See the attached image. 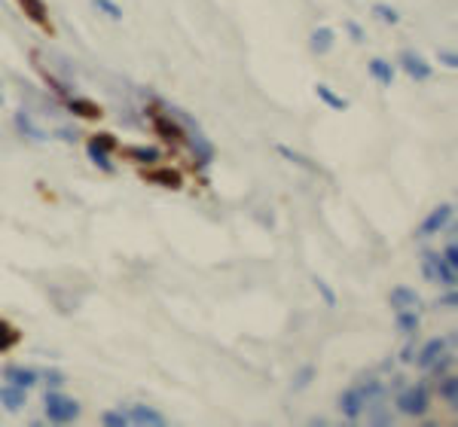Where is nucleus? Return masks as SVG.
<instances>
[{
    "label": "nucleus",
    "instance_id": "19",
    "mask_svg": "<svg viewBox=\"0 0 458 427\" xmlns=\"http://www.w3.org/2000/svg\"><path fill=\"white\" fill-rule=\"evenodd\" d=\"M22 6V16H28L34 25H49V16H46V3L43 0H19Z\"/></svg>",
    "mask_w": 458,
    "mask_h": 427
},
{
    "label": "nucleus",
    "instance_id": "8",
    "mask_svg": "<svg viewBox=\"0 0 458 427\" xmlns=\"http://www.w3.org/2000/svg\"><path fill=\"white\" fill-rule=\"evenodd\" d=\"M340 409H342V415L348 418V421H357V418H361V412L366 409V403H364L361 390H357V384H355V388H348V390H342Z\"/></svg>",
    "mask_w": 458,
    "mask_h": 427
},
{
    "label": "nucleus",
    "instance_id": "34",
    "mask_svg": "<svg viewBox=\"0 0 458 427\" xmlns=\"http://www.w3.org/2000/svg\"><path fill=\"white\" fill-rule=\"evenodd\" d=\"M434 305H437V309H455V305H458L455 287H449V290H446V293H443V296H437V299H434Z\"/></svg>",
    "mask_w": 458,
    "mask_h": 427
},
{
    "label": "nucleus",
    "instance_id": "25",
    "mask_svg": "<svg viewBox=\"0 0 458 427\" xmlns=\"http://www.w3.org/2000/svg\"><path fill=\"white\" fill-rule=\"evenodd\" d=\"M92 6H95L98 12H104L107 19H114V21L123 19V10H119V6L114 3V0H92Z\"/></svg>",
    "mask_w": 458,
    "mask_h": 427
},
{
    "label": "nucleus",
    "instance_id": "33",
    "mask_svg": "<svg viewBox=\"0 0 458 427\" xmlns=\"http://www.w3.org/2000/svg\"><path fill=\"white\" fill-rule=\"evenodd\" d=\"M92 144H98V147H101V149H107V153H110V149H116V138H114V134H107V132H101V134H92Z\"/></svg>",
    "mask_w": 458,
    "mask_h": 427
},
{
    "label": "nucleus",
    "instance_id": "10",
    "mask_svg": "<svg viewBox=\"0 0 458 427\" xmlns=\"http://www.w3.org/2000/svg\"><path fill=\"white\" fill-rule=\"evenodd\" d=\"M0 403H3L10 412L25 409V406H28V390L19 388V384H10V382L0 384Z\"/></svg>",
    "mask_w": 458,
    "mask_h": 427
},
{
    "label": "nucleus",
    "instance_id": "27",
    "mask_svg": "<svg viewBox=\"0 0 458 427\" xmlns=\"http://www.w3.org/2000/svg\"><path fill=\"white\" fill-rule=\"evenodd\" d=\"M312 379H315V366H302L300 373L293 375V384H291V388H293V390H306Z\"/></svg>",
    "mask_w": 458,
    "mask_h": 427
},
{
    "label": "nucleus",
    "instance_id": "21",
    "mask_svg": "<svg viewBox=\"0 0 458 427\" xmlns=\"http://www.w3.org/2000/svg\"><path fill=\"white\" fill-rule=\"evenodd\" d=\"M86 153H89V159L95 162V168H101L104 174H114V171H116V165L110 162V156H107V149H101L98 144H92V140H89V144H86Z\"/></svg>",
    "mask_w": 458,
    "mask_h": 427
},
{
    "label": "nucleus",
    "instance_id": "35",
    "mask_svg": "<svg viewBox=\"0 0 458 427\" xmlns=\"http://www.w3.org/2000/svg\"><path fill=\"white\" fill-rule=\"evenodd\" d=\"M437 256L440 253H421V272H425L428 281H434V266H437Z\"/></svg>",
    "mask_w": 458,
    "mask_h": 427
},
{
    "label": "nucleus",
    "instance_id": "40",
    "mask_svg": "<svg viewBox=\"0 0 458 427\" xmlns=\"http://www.w3.org/2000/svg\"><path fill=\"white\" fill-rule=\"evenodd\" d=\"M400 360H404V363H413L415 360V345H413V342L404 348V351H400Z\"/></svg>",
    "mask_w": 458,
    "mask_h": 427
},
{
    "label": "nucleus",
    "instance_id": "41",
    "mask_svg": "<svg viewBox=\"0 0 458 427\" xmlns=\"http://www.w3.org/2000/svg\"><path fill=\"white\" fill-rule=\"evenodd\" d=\"M59 134H61V140H76V134H74V132H67V128H61Z\"/></svg>",
    "mask_w": 458,
    "mask_h": 427
},
{
    "label": "nucleus",
    "instance_id": "30",
    "mask_svg": "<svg viewBox=\"0 0 458 427\" xmlns=\"http://www.w3.org/2000/svg\"><path fill=\"white\" fill-rule=\"evenodd\" d=\"M394 415L388 412V406H385L382 400H376V406H373V424H391Z\"/></svg>",
    "mask_w": 458,
    "mask_h": 427
},
{
    "label": "nucleus",
    "instance_id": "11",
    "mask_svg": "<svg viewBox=\"0 0 458 427\" xmlns=\"http://www.w3.org/2000/svg\"><path fill=\"white\" fill-rule=\"evenodd\" d=\"M129 418L132 424H150V427H162V424H168V418L162 415V412L156 409H150V406H132L129 409Z\"/></svg>",
    "mask_w": 458,
    "mask_h": 427
},
{
    "label": "nucleus",
    "instance_id": "22",
    "mask_svg": "<svg viewBox=\"0 0 458 427\" xmlns=\"http://www.w3.org/2000/svg\"><path fill=\"white\" fill-rule=\"evenodd\" d=\"M275 149H278V156H281V159L293 162V165H300V168H306V171H318V165H315V162L309 159V156H302L300 149H291V147H287V144H278V147H275Z\"/></svg>",
    "mask_w": 458,
    "mask_h": 427
},
{
    "label": "nucleus",
    "instance_id": "17",
    "mask_svg": "<svg viewBox=\"0 0 458 427\" xmlns=\"http://www.w3.org/2000/svg\"><path fill=\"white\" fill-rule=\"evenodd\" d=\"M366 70H370L373 80H376L379 85H385V89H388V85L394 83V67H391V64L385 61V59H370Z\"/></svg>",
    "mask_w": 458,
    "mask_h": 427
},
{
    "label": "nucleus",
    "instance_id": "16",
    "mask_svg": "<svg viewBox=\"0 0 458 427\" xmlns=\"http://www.w3.org/2000/svg\"><path fill=\"white\" fill-rule=\"evenodd\" d=\"M333 43H336V34H333V28H315L312 31V52L315 55H327L330 49H333Z\"/></svg>",
    "mask_w": 458,
    "mask_h": 427
},
{
    "label": "nucleus",
    "instance_id": "28",
    "mask_svg": "<svg viewBox=\"0 0 458 427\" xmlns=\"http://www.w3.org/2000/svg\"><path fill=\"white\" fill-rule=\"evenodd\" d=\"M16 339H19V333L12 330L10 324H3V320H0V351L12 348V345H16Z\"/></svg>",
    "mask_w": 458,
    "mask_h": 427
},
{
    "label": "nucleus",
    "instance_id": "15",
    "mask_svg": "<svg viewBox=\"0 0 458 427\" xmlns=\"http://www.w3.org/2000/svg\"><path fill=\"white\" fill-rule=\"evenodd\" d=\"M67 110L74 113V116H80V119H98V116H101V107H98L95 101H89V98L67 95Z\"/></svg>",
    "mask_w": 458,
    "mask_h": 427
},
{
    "label": "nucleus",
    "instance_id": "13",
    "mask_svg": "<svg viewBox=\"0 0 458 427\" xmlns=\"http://www.w3.org/2000/svg\"><path fill=\"white\" fill-rule=\"evenodd\" d=\"M388 299H391V305H394L397 311H400V309H413V311L421 309V296L415 293L413 287H394Z\"/></svg>",
    "mask_w": 458,
    "mask_h": 427
},
{
    "label": "nucleus",
    "instance_id": "26",
    "mask_svg": "<svg viewBox=\"0 0 458 427\" xmlns=\"http://www.w3.org/2000/svg\"><path fill=\"white\" fill-rule=\"evenodd\" d=\"M373 16H376L379 21H388V25H397V21H400L397 10H391L388 3H376V6H373Z\"/></svg>",
    "mask_w": 458,
    "mask_h": 427
},
{
    "label": "nucleus",
    "instance_id": "2",
    "mask_svg": "<svg viewBox=\"0 0 458 427\" xmlns=\"http://www.w3.org/2000/svg\"><path fill=\"white\" fill-rule=\"evenodd\" d=\"M431 406V394L425 384H406L397 394V412L400 415H425Z\"/></svg>",
    "mask_w": 458,
    "mask_h": 427
},
{
    "label": "nucleus",
    "instance_id": "9",
    "mask_svg": "<svg viewBox=\"0 0 458 427\" xmlns=\"http://www.w3.org/2000/svg\"><path fill=\"white\" fill-rule=\"evenodd\" d=\"M3 379L10 382V384H19V388L31 390L34 384L40 382V375L34 373L31 366H16V363H12V366H6V369H3Z\"/></svg>",
    "mask_w": 458,
    "mask_h": 427
},
{
    "label": "nucleus",
    "instance_id": "18",
    "mask_svg": "<svg viewBox=\"0 0 458 427\" xmlns=\"http://www.w3.org/2000/svg\"><path fill=\"white\" fill-rule=\"evenodd\" d=\"M125 153H129V159L138 162V165H153V162L162 159L159 149H156V147H147V144H132L129 149H125Z\"/></svg>",
    "mask_w": 458,
    "mask_h": 427
},
{
    "label": "nucleus",
    "instance_id": "38",
    "mask_svg": "<svg viewBox=\"0 0 458 427\" xmlns=\"http://www.w3.org/2000/svg\"><path fill=\"white\" fill-rule=\"evenodd\" d=\"M345 31H348V37H351V40H355V43H364V40H366V34H364V28H361V25H357V21H351V19H348V21H345Z\"/></svg>",
    "mask_w": 458,
    "mask_h": 427
},
{
    "label": "nucleus",
    "instance_id": "23",
    "mask_svg": "<svg viewBox=\"0 0 458 427\" xmlns=\"http://www.w3.org/2000/svg\"><path fill=\"white\" fill-rule=\"evenodd\" d=\"M415 330H419V311L400 309L397 311V333H404V336L410 339V336H415Z\"/></svg>",
    "mask_w": 458,
    "mask_h": 427
},
{
    "label": "nucleus",
    "instance_id": "7",
    "mask_svg": "<svg viewBox=\"0 0 458 427\" xmlns=\"http://www.w3.org/2000/svg\"><path fill=\"white\" fill-rule=\"evenodd\" d=\"M12 123H16V128L22 132V138H31L34 144H43V140H46V132L37 123H34V116L28 110H16V113H12Z\"/></svg>",
    "mask_w": 458,
    "mask_h": 427
},
{
    "label": "nucleus",
    "instance_id": "24",
    "mask_svg": "<svg viewBox=\"0 0 458 427\" xmlns=\"http://www.w3.org/2000/svg\"><path fill=\"white\" fill-rule=\"evenodd\" d=\"M437 382H440L437 384V397H443L449 406H458V379H452V375H440Z\"/></svg>",
    "mask_w": 458,
    "mask_h": 427
},
{
    "label": "nucleus",
    "instance_id": "5",
    "mask_svg": "<svg viewBox=\"0 0 458 427\" xmlns=\"http://www.w3.org/2000/svg\"><path fill=\"white\" fill-rule=\"evenodd\" d=\"M449 217H452V205H449V202L446 205H437V208L428 214L425 220H421V226H419V232H415V235H419V238H431V235H437L443 226L449 223Z\"/></svg>",
    "mask_w": 458,
    "mask_h": 427
},
{
    "label": "nucleus",
    "instance_id": "36",
    "mask_svg": "<svg viewBox=\"0 0 458 427\" xmlns=\"http://www.w3.org/2000/svg\"><path fill=\"white\" fill-rule=\"evenodd\" d=\"M101 421L107 424V427H123V424H129V418H125L123 412H104Z\"/></svg>",
    "mask_w": 458,
    "mask_h": 427
},
{
    "label": "nucleus",
    "instance_id": "4",
    "mask_svg": "<svg viewBox=\"0 0 458 427\" xmlns=\"http://www.w3.org/2000/svg\"><path fill=\"white\" fill-rule=\"evenodd\" d=\"M400 67H404V74L413 76L415 83L431 80V74H434V67H431V64H428L425 59H421L415 49H404V52H400Z\"/></svg>",
    "mask_w": 458,
    "mask_h": 427
},
{
    "label": "nucleus",
    "instance_id": "14",
    "mask_svg": "<svg viewBox=\"0 0 458 427\" xmlns=\"http://www.w3.org/2000/svg\"><path fill=\"white\" fill-rule=\"evenodd\" d=\"M443 348H446V339H440V336H437V339H428L425 345H421V351H415V363H419L421 369H428V366H431V363L443 354Z\"/></svg>",
    "mask_w": 458,
    "mask_h": 427
},
{
    "label": "nucleus",
    "instance_id": "39",
    "mask_svg": "<svg viewBox=\"0 0 458 427\" xmlns=\"http://www.w3.org/2000/svg\"><path fill=\"white\" fill-rule=\"evenodd\" d=\"M437 61L446 64V67H458V55L449 52V49H443V52H437Z\"/></svg>",
    "mask_w": 458,
    "mask_h": 427
},
{
    "label": "nucleus",
    "instance_id": "37",
    "mask_svg": "<svg viewBox=\"0 0 458 427\" xmlns=\"http://www.w3.org/2000/svg\"><path fill=\"white\" fill-rule=\"evenodd\" d=\"M446 266H452V269H458V247H455V241H449L446 244V251H443V256H440Z\"/></svg>",
    "mask_w": 458,
    "mask_h": 427
},
{
    "label": "nucleus",
    "instance_id": "1",
    "mask_svg": "<svg viewBox=\"0 0 458 427\" xmlns=\"http://www.w3.org/2000/svg\"><path fill=\"white\" fill-rule=\"evenodd\" d=\"M43 409H46V418L55 424H67L80 415V403L74 397H65L59 390H46L43 394Z\"/></svg>",
    "mask_w": 458,
    "mask_h": 427
},
{
    "label": "nucleus",
    "instance_id": "3",
    "mask_svg": "<svg viewBox=\"0 0 458 427\" xmlns=\"http://www.w3.org/2000/svg\"><path fill=\"white\" fill-rule=\"evenodd\" d=\"M183 138H187L189 149H193V159L199 162V168H208L211 162H214V144H211L205 134L199 132V125L187 128V132H183Z\"/></svg>",
    "mask_w": 458,
    "mask_h": 427
},
{
    "label": "nucleus",
    "instance_id": "31",
    "mask_svg": "<svg viewBox=\"0 0 458 427\" xmlns=\"http://www.w3.org/2000/svg\"><path fill=\"white\" fill-rule=\"evenodd\" d=\"M449 366H452V354H440V357H437L428 369L434 373V379H440V375H446V373H449Z\"/></svg>",
    "mask_w": 458,
    "mask_h": 427
},
{
    "label": "nucleus",
    "instance_id": "12",
    "mask_svg": "<svg viewBox=\"0 0 458 427\" xmlns=\"http://www.w3.org/2000/svg\"><path fill=\"white\" fill-rule=\"evenodd\" d=\"M147 180L156 183V187H165V189H180L183 187V177L178 168H153L147 171Z\"/></svg>",
    "mask_w": 458,
    "mask_h": 427
},
{
    "label": "nucleus",
    "instance_id": "29",
    "mask_svg": "<svg viewBox=\"0 0 458 427\" xmlns=\"http://www.w3.org/2000/svg\"><path fill=\"white\" fill-rule=\"evenodd\" d=\"M312 284H315V290H318V293H321V299H324V302H327L330 309H333V305H336V293H333V290H330V284L324 281V278H312Z\"/></svg>",
    "mask_w": 458,
    "mask_h": 427
},
{
    "label": "nucleus",
    "instance_id": "32",
    "mask_svg": "<svg viewBox=\"0 0 458 427\" xmlns=\"http://www.w3.org/2000/svg\"><path fill=\"white\" fill-rule=\"evenodd\" d=\"M46 384H49V390H59L61 384H65V373H59V369H46L43 375H40Z\"/></svg>",
    "mask_w": 458,
    "mask_h": 427
},
{
    "label": "nucleus",
    "instance_id": "42",
    "mask_svg": "<svg viewBox=\"0 0 458 427\" xmlns=\"http://www.w3.org/2000/svg\"><path fill=\"white\" fill-rule=\"evenodd\" d=\"M0 101H3V95H0Z\"/></svg>",
    "mask_w": 458,
    "mask_h": 427
},
{
    "label": "nucleus",
    "instance_id": "20",
    "mask_svg": "<svg viewBox=\"0 0 458 427\" xmlns=\"http://www.w3.org/2000/svg\"><path fill=\"white\" fill-rule=\"evenodd\" d=\"M315 95L321 98L324 104L330 107V110H348V98H342V95H336L330 85H324V83H318L315 85Z\"/></svg>",
    "mask_w": 458,
    "mask_h": 427
},
{
    "label": "nucleus",
    "instance_id": "6",
    "mask_svg": "<svg viewBox=\"0 0 458 427\" xmlns=\"http://www.w3.org/2000/svg\"><path fill=\"white\" fill-rule=\"evenodd\" d=\"M153 128H156V134H159V138H165V140H180V138H183V132H187V128H183L168 110H165V113H156V116H153Z\"/></svg>",
    "mask_w": 458,
    "mask_h": 427
}]
</instances>
